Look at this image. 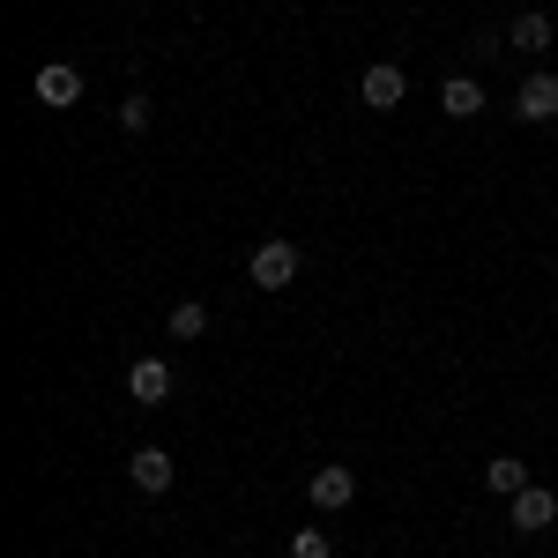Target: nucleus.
I'll use <instances>...</instances> for the list:
<instances>
[{"label":"nucleus","instance_id":"39448f33","mask_svg":"<svg viewBox=\"0 0 558 558\" xmlns=\"http://www.w3.org/2000/svg\"><path fill=\"white\" fill-rule=\"evenodd\" d=\"M514 112L529 120V128H544V120H558V75H529L514 97Z\"/></svg>","mask_w":558,"mask_h":558},{"label":"nucleus","instance_id":"20e7f679","mask_svg":"<svg viewBox=\"0 0 558 558\" xmlns=\"http://www.w3.org/2000/svg\"><path fill=\"white\" fill-rule=\"evenodd\" d=\"M350 499H357V476H350L343 462H328V470H313V507H320V514H343Z\"/></svg>","mask_w":558,"mask_h":558},{"label":"nucleus","instance_id":"ddd939ff","mask_svg":"<svg viewBox=\"0 0 558 558\" xmlns=\"http://www.w3.org/2000/svg\"><path fill=\"white\" fill-rule=\"evenodd\" d=\"M291 558H336L328 529H299V536H291Z\"/></svg>","mask_w":558,"mask_h":558},{"label":"nucleus","instance_id":"f257e3e1","mask_svg":"<svg viewBox=\"0 0 558 558\" xmlns=\"http://www.w3.org/2000/svg\"><path fill=\"white\" fill-rule=\"evenodd\" d=\"M246 276H254V291H283V283H299V246H291V239H268V246H254Z\"/></svg>","mask_w":558,"mask_h":558},{"label":"nucleus","instance_id":"4468645a","mask_svg":"<svg viewBox=\"0 0 558 558\" xmlns=\"http://www.w3.org/2000/svg\"><path fill=\"white\" fill-rule=\"evenodd\" d=\"M120 128H149V97H128L120 105Z\"/></svg>","mask_w":558,"mask_h":558},{"label":"nucleus","instance_id":"7ed1b4c3","mask_svg":"<svg viewBox=\"0 0 558 558\" xmlns=\"http://www.w3.org/2000/svg\"><path fill=\"white\" fill-rule=\"evenodd\" d=\"M402 89H410V75H402L395 60H380V68H365V83H357V97H365L373 112H395V105H402Z\"/></svg>","mask_w":558,"mask_h":558},{"label":"nucleus","instance_id":"f03ea898","mask_svg":"<svg viewBox=\"0 0 558 558\" xmlns=\"http://www.w3.org/2000/svg\"><path fill=\"white\" fill-rule=\"evenodd\" d=\"M38 105H52V112H68L75 97H83V68H68V60H52V68H38Z\"/></svg>","mask_w":558,"mask_h":558},{"label":"nucleus","instance_id":"0eeeda50","mask_svg":"<svg viewBox=\"0 0 558 558\" xmlns=\"http://www.w3.org/2000/svg\"><path fill=\"white\" fill-rule=\"evenodd\" d=\"M128 395L142 402V410H157V402L172 395V365H165V357H142V365L128 373Z\"/></svg>","mask_w":558,"mask_h":558},{"label":"nucleus","instance_id":"f8f14e48","mask_svg":"<svg viewBox=\"0 0 558 558\" xmlns=\"http://www.w3.org/2000/svg\"><path fill=\"white\" fill-rule=\"evenodd\" d=\"M202 328H209V305H194V299H186V305H172V336H179V343H194Z\"/></svg>","mask_w":558,"mask_h":558},{"label":"nucleus","instance_id":"423d86ee","mask_svg":"<svg viewBox=\"0 0 558 558\" xmlns=\"http://www.w3.org/2000/svg\"><path fill=\"white\" fill-rule=\"evenodd\" d=\"M551 521H558V499L544 492V484H521V492H514V529H521V536H536V529H551Z\"/></svg>","mask_w":558,"mask_h":558},{"label":"nucleus","instance_id":"1a4fd4ad","mask_svg":"<svg viewBox=\"0 0 558 558\" xmlns=\"http://www.w3.org/2000/svg\"><path fill=\"white\" fill-rule=\"evenodd\" d=\"M439 112H447V120H476V112H484V89H476L470 75L439 83Z\"/></svg>","mask_w":558,"mask_h":558},{"label":"nucleus","instance_id":"9d476101","mask_svg":"<svg viewBox=\"0 0 558 558\" xmlns=\"http://www.w3.org/2000/svg\"><path fill=\"white\" fill-rule=\"evenodd\" d=\"M507 38H514L521 52H544V45H551V15H514V31H507Z\"/></svg>","mask_w":558,"mask_h":558},{"label":"nucleus","instance_id":"9b49d317","mask_svg":"<svg viewBox=\"0 0 558 558\" xmlns=\"http://www.w3.org/2000/svg\"><path fill=\"white\" fill-rule=\"evenodd\" d=\"M484 484H492V492H507V499H514L521 484H529V470H521L514 454H499V462H484Z\"/></svg>","mask_w":558,"mask_h":558},{"label":"nucleus","instance_id":"6e6552de","mask_svg":"<svg viewBox=\"0 0 558 558\" xmlns=\"http://www.w3.org/2000/svg\"><path fill=\"white\" fill-rule=\"evenodd\" d=\"M128 476H134V484H142V492H172L179 462H172V454H165V447H142V454H134V462H128Z\"/></svg>","mask_w":558,"mask_h":558}]
</instances>
